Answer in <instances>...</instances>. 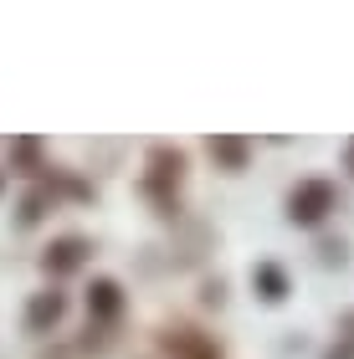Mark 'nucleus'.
<instances>
[{
	"instance_id": "ddd939ff",
	"label": "nucleus",
	"mask_w": 354,
	"mask_h": 359,
	"mask_svg": "<svg viewBox=\"0 0 354 359\" xmlns=\"http://www.w3.org/2000/svg\"><path fill=\"white\" fill-rule=\"evenodd\" d=\"M205 303H216V308L226 303V283H221V277H216V283H205Z\"/></svg>"
},
{
	"instance_id": "423d86ee",
	"label": "nucleus",
	"mask_w": 354,
	"mask_h": 359,
	"mask_svg": "<svg viewBox=\"0 0 354 359\" xmlns=\"http://www.w3.org/2000/svg\"><path fill=\"white\" fill-rule=\"evenodd\" d=\"M62 313H67V292H36L31 298V308H26V329L31 334H46V329H57L62 323Z\"/></svg>"
},
{
	"instance_id": "f03ea898",
	"label": "nucleus",
	"mask_w": 354,
	"mask_h": 359,
	"mask_svg": "<svg viewBox=\"0 0 354 359\" xmlns=\"http://www.w3.org/2000/svg\"><path fill=\"white\" fill-rule=\"evenodd\" d=\"M334 205H339V190H334V180H324V175H308V180H298V185L287 190V221L293 226H324Z\"/></svg>"
},
{
	"instance_id": "39448f33",
	"label": "nucleus",
	"mask_w": 354,
	"mask_h": 359,
	"mask_svg": "<svg viewBox=\"0 0 354 359\" xmlns=\"http://www.w3.org/2000/svg\"><path fill=\"white\" fill-rule=\"evenodd\" d=\"M88 252H93V247H88L83 236H57L52 247H46V257H41V267L52 272V277H67V272H77V267L88 262Z\"/></svg>"
},
{
	"instance_id": "20e7f679",
	"label": "nucleus",
	"mask_w": 354,
	"mask_h": 359,
	"mask_svg": "<svg viewBox=\"0 0 354 359\" xmlns=\"http://www.w3.org/2000/svg\"><path fill=\"white\" fill-rule=\"evenodd\" d=\"M205 154L216 159V170L241 175V170H247V159H252V139L247 134H211V139H205Z\"/></svg>"
},
{
	"instance_id": "6e6552de",
	"label": "nucleus",
	"mask_w": 354,
	"mask_h": 359,
	"mask_svg": "<svg viewBox=\"0 0 354 359\" xmlns=\"http://www.w3.org/2000/svg\"><path fill=\"white\" fill-rule=\"evenodd\" d=\"M252 292L262 303H282L287 298V272L278 267V262H257L252 267Z\"/></svg>"
},
{
	"instance_id": "f257e3e1",
	"label": "nucleus",
	"mask_w": 354,
	"mask_h": 359,
	"mask_svg": "<svg viewBox=\"0 0 354 359\" xmlns=\"http://www.w3.org/2000/svg\"><path fill=\"white\" fill-rule=\"evenodd\" d=\"M180 185H185V149L154 144L144 165V195L159 205V216H180Z\"/></svg>"
},
{
	"instance_id": "1a4fd4ad",
	"label": "nucleus",
	"mask_w": 354,
	"mask_h": 359,
	"mask_svg": "<svg viewBox=\"0 0 354 359\" xmlns=\"http://www.w3.org/2000/svg\"><path fill=\"white\" fill-rule=\"evenodd\" d=\"M324 359H354V308L339 318V329H334V344L324 349Z\"/></svg>"
},
{
	"instance_id": "9b49d317",
	"label": "nucleus",
	"mask_w": 354,
	"mask_h": 359,
	"mask_svg": "<svg viewBox=\"0 0 354 359\" xmlns=\"http://www.w3.org/2000/svg\"><path fill=\"white\" fill-rule=\"evenodd\" d=\"M36 154H41L36 139H15V149H11V159H15L21 170H36Z\"/></svg>"
},
{
	"instance_id": "f8f14e48",
	"label": "nucleus",
	"mask_w": 354,
	"mask_h": 359,
	"mask_svg": "<svg viewBox=\"0 0 354 359\" xmlns=\"http://www.w3.org/2000/svg\"><path fill=\"white\" fill-rule=\"evenodd\" d=\"M41 210H46V195H26V201H21V221L31 226V221L41 216Z\"/></svg>"
},
{
	"instance_id": "9d476101",
	"label": "nucleus",
	"mask_w": 354,
	"mask_h": 359,
	"mask_svg": "<svg viewBox=\"0 0 354 359\" xmlns=\"http://www.w3.org/2000/svg\"><path fill=\"white\" fill-rule=\"evenodd\" d=\"M318 262H324V267H344L349 262V247H344V241H318Z\"/></svg>"
},
{
	"instance_id": "0eeeda50",
	"label": "nucleus",
	"mask_w": 354,
	"mask_h": 359,
	"mask_svg": "<svg viewBox=\"0 0 354 359\" xmlns=\"http://www.w3.org/2000/svg\"><path fill=\"white\" fill-rule=\"evenodd\" d=\"M88 313L98 318V323H114L123 313V287L114 283V277H93V287H88Z\"/></svg>"
},
{
	"instance_id": "7ed1b4c3",
	"label": "nucleus",
	"mask_w": 354,
	"mask_h": 359,
	"mask_svg": "<svg viewBox=\"0 0 354 359\" xmlns=\"http://www.w3.org/2000/svg\"><path fill=\"white\" fill-rule=\"evenodd\" d=\"M159 349H165V359H226L221 344L205 329H196V323H165L159 329Z\"/></svg>"
},
{
	"instance_id": "4468645a",
	"label": "nucleus",
	"mask_w": 354,
	"mask_h": 359,
	"mask_svg": "<svg viewBox=\"0 0 354 359\" xmlns=\"http://www.w3.org/2000/svg\"><path fill=\"white\" fill-rule=\"evenodd\" d=\"M344 170H349V175H354V139H349V144H344Z\"/></svg>"
}]
</instances>
